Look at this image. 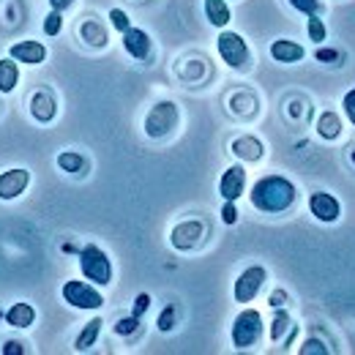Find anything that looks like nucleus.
<instances>
[{
    "label": "nucleus",
    "mask_w": 355,
    "mask_h": 355,
    "mask_svg": "<svg viewBox=\"0 0 355 355\" xmlns=\"http://www.w3.org/2000/svg\"><path fill=\"white\" fill-rule=\"evenodd\" d=\"M306 31H309V39L314 44H322L325 42V25H322V19L317 14H311L309 19H306Z\"/></svg>",
    "instance_id": "23"
},
{
    "label": "nucleus",
    "mask_w": 355,
    "mask_h": 355,
    "mask_svg": "<svg viewBox=\"0 0 355 355\" xmlns=\"http://www.w3.org/2000/svg\"><path fill=\"white\" fill-rule=\"evenodd\" d=\"M287 328H290V314H287V311H276V317H273V328H270V339L279 342V339L284 336Z\"/></svg>",
    "instance_id": "24"
},
{
    "label": "nucleus",
    "mask_w": 355,
    "mask_h": 355,
    "mask_svg": "<svg viewBox=\"0 0 355 355\" xmlns=\"http://www.w3.org/2000/svg\"><path fill=\"white\" fill-rule=\"evenodd\" d=\"M175 314H178V309L175 306H167V309L162 311V317H159V331H173V325H175Z\"/></svg>",
    "instance_id": "29"
},
{
    "label": "nucleus",
    "mask_w": 355,
    "mask_h": 355,
    "mask_svg": "<svg viewBox=\"0 0 355 355\" xmlns=\"http://www.w3.org/2000/svg\"><path fill=\"white\" fill-rule=\"evenodd\" d=\"M232 153L238 159H243V162H260L263 153H266V148H263V142L257 137H238L232 142Z\"/></svg>",
    "instance_id": "14"
},
{
    "label": "nucleus",
    "mask_w": 355,
    "mask_h": 355,
    "mask_svg": "<svg viewBox=\"0 0 355 355\" xmlns=\"http://www.w3.org/2000/svg\"><path fill=\"white\" fill-rule=\"evenodd\" d=\"M80 270L93 284H110L112 282V263L98 246H85L80 252Z\"/></svg>",
    "instance_id": "4"
},
{
    "label": "nucleus",
    "mask_w": 355,
    "mask_h": 355,
    "mask_svg": "<svg viewBox=\"0 0 355 355\" xmlns=\"http://www.w3.org/2000/svg\"><path fill=\"white\" fill-rule=\"evenodd\" d=\"M180 123V110L173 101H159L150 107V112L145 115V134L150 139H164L167 134H173Z\"/></svg>",
    "instance_id": "2"
},
{
    "label": "nucleus",
    "mask_w": 355,
    "mask_h": 355,
    "mask_svg": "<svg viewBox=\"0 0 355 355\" xmlns=\"http://www.w3.org/2000/svg\"><path fill=\"white\" fill-rule=\"evenodd\" d=\"M282 298H284V293H276L273 295V306H282Z\"/></svg>",
    "instance_id": "37"
},
{
    "label": "nucleus",
    "mask_w": 355,
    "mask_h": 355,
    "mask_svg": "<svg viewBox=\"0 0 355 355\" xmlns=\"http://www.w3.org/2000/svg\"><path fill=\"white\" fill-rule=\"evenodd\" d=\"M205 17L214 28H227L232 14H230V6L227 0H205Z\"/></svg>",
    "instance_id": "18"
},
{
    "label": "nucleus",
    "mask_w": 355,
    "mask_h": 355,
    "mask_svg": "<svg viewBox=\"0 0 355 355\" xmlns=\"http://www.w3.org/2000/svg\"><path fill=\"white\" fill-rule=\"evenodd\" d=\"M139 328V317H126V320H121V322H115V334H121V336H129Z\"/></svg>",
    "instance_id": "27"
},
{
    "label": "nucleus",
    "mask_w": 355,
    "mask_h": 355,
    "mask_svg": "<svg viewBox=\"0 0 355 355\" xmlns=\"http://www.w3.org/2000/svg\"><path fill=\"white\" fill-rule=\"evenodd\" d=\"M63 28V19H60V11H49L44 19V33L46 36H58Z\"/></svg>",
    "instance_id": "26"
},
{
    "label": "nucleus",
    "mask_w": 355,
    "mask_h": 355,
    "mask_svg": "<svg viewBox=\"0 0 355 355\" xmlns=\"http://www.w3.org/2000/svg\"><path fill=\"white\" fill-rule=\"evenodd\" d=\"M342 107H345V115H347V121L355 126V88L350 93H345V101H342Z\"/></svg>",
    "instance_id": "31"
},
{
    "label": "nucleus",
    "mask_w": 355,
    "mask_h": 355,
    "mask_svg": "<svg viewBox=\"0 0 355 355\" xmlns=\"http://www.w3.org/2000/svg\"><path fill=\"white\" fill-rule=\"evenodd\" d=\"M304 46L295 44V42H287V39H276L270 44V58L279 60V63H298L304 58Z\"/></svg>",
    "instance_id": "15"
},
{
    "label": "nucleus",
    "mask_w": 355,
    "mask_h": 355,
    "mask_svg": "<svg viewBox=\"0 0 355 355\" xmlns=\"http://www.w3.org/2000/svg\"><path fill=\"white\" fill-rule=\"evenodd\" d=\"M33 320H36V309L31 304H14L6 311V322L14 325V328H31Z\"/></svg>",
    "instance_id": "17"
},
{
    "label": "nucleus",
    "mask_w": 355,
    "mask_h": 355,
    "mask_svg": "<svg viewBox=\"0 0 355 355\" xmlns=\"http://www.w3.org/2000/svg\"><path fill=\"white\" fill-rule=\"evenodd\" d=\"M28 183H31V173L22 170V167L3 173V175H0V200H14V197H19V194L28 189Z\"/></svg>",
    "instance_id": "10"
},
{
    "label": "nucleus",
    "mask_w": 355,
    "mask_h": 355,
    "mask_svg": "<svg viewBox=\"0 0 355 355\" xmlns=\"http://www.w3.org/2000/svg\"><path fill=\"white\" fill-rule=\"evenodd\" d=\"M150 36L145 33V31H139V28H129L126 33H123V49L132 55L134 60H148L150 58Z\"/></svg>",
    "instance_id": "13"
},
{
    "label": "nucleus",
    "mask_w": 355,
    "mask_h": 355,
    "mask_svg": "<svg viewBox=\"0 0 355 355\" xmlns=\"http://www.w3.org/2000/svg\"><path fill=\"white\" fill-rule=\"evenodd\" d=\"M309 353L311 355H328L331 350H328V347H325L320 339H309V342L301 347V355H309Z\"/></svg>",
    "instance_id": "30"
},
{
    "label": "nucleus",
    "mask_w": 355,
    "mask_h": 355,
    "mask_svg": "<svg viewBox=\"0 0 355 355\" xmlns=\"http://www.w3.org/2000/svg\"><path fill=\"white\" fill-rule=\"evenodd\" d=\"M263 336V317L257 309H243L232 322V345L235 350H249Z\"/></svg>",
    "instance_id": "3"
},
{
    "label": "nucleus",
    "mask_w": 355,
    "mask_h": 355,
    "mask_svg": "<svg viewBox=\"0 0 355 355\" xmlns=\"http://www.w3.org/2000/svg\"><path fill=\"white\" fill-rule=\"evenodd\" d=\"M110 19H112V28L121 31V33H126V31L132 28V22H129V17H126L123 8H112V11H110Z\"/></svg>",
    "instance_id": "25"
},
{
    "label": "nucleus",
    "mask_w": 355,
    "mask_h": 355,
    "mask_svg": "<svg viewBox=\"0 0 355 355\" xmlns=\"http://www.w3.org/2000/svg\"><path fill=\"white\" fill-rule=\"evenodd\" d=\"M31 112H33V118L42 121V123H49V121L55 118V101H52V96H49L46 90H39V93L31 98Z\"/></svg>",
    "instance_id": "16"
},
{
    "label": "nucleus",
    "mask_w": 355,
    "mask_h": 355,
    "mask_svg": "<svg viewBox=\"0 0 355 355\" xmlns=\"http://www.w3.org/2000/svg\"><path fill=\"white\" fill-rule=\"evenodd\" d=\"M222 219H224V224L238 222V208H235V202H232V200H227V205L222 208Z\"/></svg>",
    "instance_id": "33"
},
{
    "label": "nucleus",
    "mask_w": 355,
    "mask_h": 355,
    "mask_svg": "<svg viewBox=\"0 0 355 355\" xmlns=\"http://www.w3.org/2000/svg\"><path fill=\"white\" fill-rule=\"evenodd\" d=\"M148 306H150V295H148V293H139V295H137V301H134L132 314L134 317H139V314H145V311H148Z\"/></svg>",
    "instance_id": "32"
},
{
    "label": "nucleus",
    "mask_w": 355,
    "mask_h": 355,
    "mask_svg": "<svg viewBox=\"0 0 355 355\" xmlns=\"http://www.w3.org/2000/svg\"><path fill=\"white\" fill-rule=\"evenodd\" d=\"M317 132L322 139H336L342 134V121L336 112H322L320 121H317Z\"/></svg>",
    "instance_id": "20"
},
{
    "label": "nucleus",
    "mask_w": 355,
    "mask_h": 355,
    "mask_svg": "<svg viewBox=\"0 0 355 355\" xmlns=\"http://www.w3.org/2000/svg\"><path fill=\"white\" fill-rule=\"evenodd\" d=\"M101 320L96 317V320H90L88 325L83 328V334L77 336V342H74V350H80V353H85V350H90L93 345H96V339H98V331H101Z\"/></svg>",
    "instance_id": "21"
},
{
    "label": "nucleus",
    "mask_w": 355,
    "mask_h": 355,
    "mask_svg": "<svg viewBox=\"0 0 355 355\" xmlns=\"http://www.w3.org/2000/svg\"><path fill=\"white\" fill-rule=\"evenodd\" d=\"M74 0H49V6H52V11H66L69 6H71Z\"/></svg>",
    "instance_id": "36"
},
{
    "label": "nucleus",
    "mask_w": 355,
    "mask_h": 355,
    "mask_svg": "<svg viewBox=\"0 0 355 355\" xmlns=\"http://www.w3.org/2000/svg\"><path fill=\"white\" fill-rule=\"evenodd\" d=\"M63 298L74 309H101L104 306V295L96 287H90L88 282H66L63 284Z\"/></svg>",
    "instance_id": "6"
},
{
    "label": "nucleus",
    "mask_w": 355,
    "mask_h": 355,
    "mask_svg": "<svg viewBox=\"0 0 355 355\" xmlns=\"http://www.w3.org/2000/svg\"><path fill=\"white\" fill-rule=\"evenodd\" d=\"M266 282H268L266 268H260V266L246 268V270L238 276V282H235V301H238V304H249V301H254Z\"/></svg>",
    "instance_id": "7"
},
{
    "label": "nucleus",
    "mask_w": 355,
    "mask_h": 355,
    "mask_svg": "<svg viewBox=\"0 0 355 355\" xmlns=\"http://www.w3.org/2000/svg\"><path fill=\"white\" fill-rule=\"evenodd\" d=\"M350 159H353V162H355V150H350Z\"/></svg>",
    "instance_id": "38"
},
{
    "label": "nucleus",
    "mask_w": 355,
    "mask_h": 355,
    "mask_svg": "<svg viewBox=\"0 0 355 355\" xmlns=\"http://www.w3.org/2000/svg\"><path fill=\"white\" fill-rule=\"evenodd\" d=\"M309 208H311V216L325 224L339 222V216H342L339 200H336L334 194H328V191H314L309 197Z\"/></svg>",
    "instance_id": "8"
},
{
    "label": "nucleus",
    "mask_w": 355,
    "mask_h": 355,
    "mask_svg": "<svg viewBox=\"0 0 355 355\" xmlns=\"http://www.w3.org/2000/svg\"><path fill=\"white\" fill-rule=\"evenodd\" d=\"M295 197H298V191H295L293 180H287V178L282 175L260 178L252 186V194H249L252 205L257 211H263V214H282V211H287L295 202Z\"/></svg>",
    "instance_id": "1"
},
{
    "label": "nucleus",
    "mask_w": 355,
    "mask_h": 355,
    "mask_svg": "<svg viewBox=\"0 0 355 355\" xmlns=\"http://www.w3.org/2000/svg\"><path fill=\"white\" fill-rule=\"evenodd\" d=\"M243 189H246V170H243L241 164H235V167H230L222 175V180H219V194H222L224 200H232V202H235V200L243 194Z\"/></svg>",
    "instance_id": "11"
},
{
    "label": "nucleus",
    "mask_w": 355,
    "mask_h": 355,
    "mask_svg": "<svg viewBox=\"0 0 355 355\" xmlns=\"http://www.w3.org/2000/svg\"><path fill=\"white\" fill-rule=\"evenodd\" d=\"M216 49H219L224 63H227L230 69H235V71H243V69H249V63H252V55H249L246 42H243L238 33H232V31H222V33H219Z\"/></svg>",
    "instance_id": "5"
},
{
    "label": "nucleus",
    "mask_w": 355,
    "mask_h": 355,
    "mask_svg": "<svg viewBox=\"0 0 355 355\" xmlns=\"http://www.w3.org/2000/svg\"><path fill=\"white\" fill-rule=\"evenodd\" d=\"M336 58H339V52H336V49H325V46H322V49H317V60H322V63H331V60H336Z\"/></svg>",
    "instance_id": "35"
},
{
    "label": "nucleus",
    "mask_w": 355,
    "mask_h": 355,
    "mask_svg": "<svg viewBox=\"0 0 355 355\" xmlns=\"http://www.w3.org/2000/svg\"><path fill=\"white\" fill-rule=\"evenodd\" d=\"M17 80H19V69L14 58H3L0 60V93H11L17 88Z\"/></svg>",
    "instance_id": "19"
},
{
    "label": "nucleus",
    "mask_w": 355,
    "mask_h": 355,
    "mask_svg": "<svg viewBox=\"0 0 355 355\" xmlns=\"http://www.w3.org/2000/svg\"><path fill=\"white\" fill-rule=\"evenodd\" d=\"M58 167H60L63 173H80V170L85 167V159H83L80 153L66 150V153H60V156H58Z\"/></svg>",
    "instance_id": "22"
},
{
    "label": "nucleus",
    "mask_w": 355,
    "mask_h": 355,
    "mask_svg": "<svg viewBox=\"0 0 355 355\" xmlns=\"http://www.w3.org/2000/svg\"><path fill=\"white\" fill-rule=\"evenodd\" d=\"M25 353V345L22 342H6L3 347V355H22Z\"/></svg>",
    "instance_id": "34"
},
{
    "label": "nucleus",
    "mask_w": 355,
    "mask_h": 355,
    "mask_svg": "<svg viewBox=\"0 0 355 355\" xmlns=\"http://www.w3.org/2000/svg\"><path fill=\"white\" fill-rule=\"evenodd\" d=\"M8 55H11L17 63L39 66L46 58V46L42 44V42H17V44L8 49Z\"/></svg>",
    "instance_id": "12"
},
{
    "label": "nucleus",
    "mask_w": 355,
    "mask_h": 355,
    "mask_svg": "<svg viewBox=\"0 0 355 355\" xmlns=\"http://www.w3.org/2000/svg\"><path fill=\"white\" fill-rule=\"evenodd\" d=\"M290 6H293V8H298V11H301V14H306V17L320 14V3H317V0H290Z\"/></svg>",
    "instance_id": "28"
},
{
    "label": "nucleus",
    "mask_w": 355,
    "mask_h": 355,
    "mask_svg": "<svg viewBox=\"0 0 355 355\" xmlns=\"http://www.w3.org/2000/svg\"><path fill=\"white\" fill-rule=\"evenodd\" d=\"M202 235H205L202 222H183L173 230L170 243L175 246L178 252H191V249H197L202 243Z\"/></svg>",
    "instance_id": "9"
}]
</instances>
